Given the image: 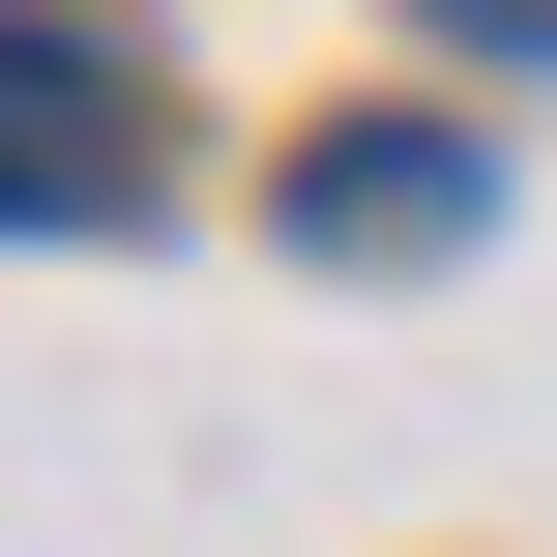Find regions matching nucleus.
Returning a JSON list of instances; mask_svg holds the SVG:
<instances>
[{
  "label": "nucleus",
  "mask_w": 557,
  "mask_h": 557,
  "mask_svg": "<svg viewBox=\"0 0 557 557\" xmlns=\"http://www.w3.org/2000/svg\"><path fill=\"white\" fill-rule=\"evenodd\" d=\"M147 206V88L88 29H0V235H117Z\"/></svg>",
  "instance_id": "f257e3e1"
},
{
  "label": "nucleus",
  "mask_w": 557,
  "mask_h": 557,
  "mask_svg": "<svg viewBox=\"0 0 557 557\" xmlns=\"http://www.w3.org/2000/svg\"><path fill=\"white\" fill-rule=\"evenodd\" d=\"M470 206H499L470 117H352V147H294V264H470Z\"/></svg>",
  "instance_id": "f03ea898"
},
{
  "label": "nucleus",
  "mask_w": 557,
  "mask_h": 557,
  "mask_svg": "<svg viewBox=\"0 0 557 557\" xmlns=\"http://www.w3.org/2000/svg\"><path fill=\"white\" fill-rule=\"evenodd\" d=\"M441 29H470V59H557V0H441Z\"/></svg>",
  "instance_id": "7ed1b4c3"
}]
</instances>
